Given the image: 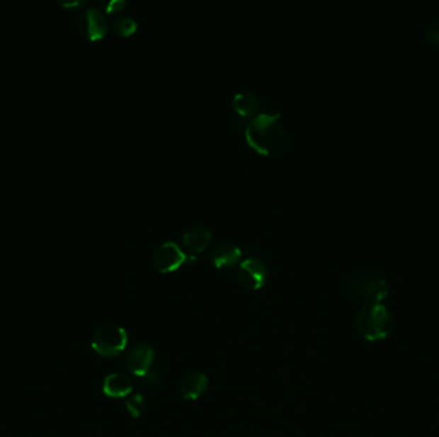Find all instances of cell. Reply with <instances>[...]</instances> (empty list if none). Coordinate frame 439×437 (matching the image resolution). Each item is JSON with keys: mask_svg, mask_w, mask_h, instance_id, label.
<instances>
[{"mask_svg": "<svg viewBox=\"0 0 439 437\" xmlns=\"http://www.w3.org/2000/svg\"><path fill=\"white\" fill-rule=\"evenodd\" d=\"M279 113H260L248 122L246 139L262 156L279 157L288 146V135L280 122Z\"/></svg>", "mask_w": 439, "mask_h": 437, "instance_id": "6da1fadb", "label": "cell"}, {"mask_svg": "<svg viewBox=\"0 0 439 437\" xmlns=\"http://www.w3.org/2000/svg\"><path fill=\"white\" fill-rule=\"evenodd\" d=\"M356 326L365 340L382 342L391 335L394 327V318L383 303H366L358 310Z\"/></svg>", "mask_w": 439, "mask_h": 437, "instance_id": "7a4b0ae2", "label": "cell"}, {"mask_svg": "<svg viewBox=\"0 0 439 437\" xmlns=\"http://www.w3.org/2000/svg\"><path fill=\"white\" fill-rule=\"evenodd\" d=\"M129 336L124 328L117 325H104L98 328L91 339V348L99 356H117L124 351Z\"/></svg>", "mask_w": 439, "mask_h": 437, "instance_id": "3957f363", "label": "cell"}, {"mask_svg": "<svg viewBox=\"0 0 439 437\" xmlns=\"http://www.w3.org/2000/svg\"><path fill=\"white\" fill-rule=\"evenodd\" d=\"M190 260H194V257L183 252L176 243L166 241L156 249L153 255V266L161 274H170Z\"/></svg>", "mask_w": 439, "mask_h": 437, "instance_id": "277c9868", "label": "cell"}, {"mask_svg": "<svg viewBox=\"0 0 439 437\" xmlns=\"http://www.w3.org/2000/svg\"><path fill=\"white\" fill-rule=\"evenodd\" d=\"M355 294L366 303H383L389 294V284L377 274H365L353 282Z\"/></svg>", "mask_w": 439, "mask_h": 437, "instance_id": "5b68a950", "label": "cell"}, {"mask_svg": "<svg viewBox=\"0 0 439 437\" xmlns=\"http://www.w3.org/2000/svg\"><path fill=\"white\" fill-rule=\"evenodd\" d=\"M77 28L80 34L91 41L99 40L108 31V22L103 11L98 8H89L84 11L77 20Z\"/></svg>", "mask_w": 439, "mask_h": 437, "instance_id": "8992f818", "label": "cell"}, {"mask_svg": "<svg viewBox=\"0 0 439 437\" xmlns=\"http://www.w3.org/2000/svg\"><path fill=\"white\" fill-rule=\"evenodd\" d=\"M239 280L249 290H260L268 281V267L258 258H247L239 266Z\"/></svg>", "mask_w": 439, "mask_h": 437, "instance_id": "52a82bcc", "label": "cell"}, {"mask_svg": "<svg viewBox=\"0 0 439 437\" xmlns=\"http://www.w3.org/2000/svg\"><path fill=\"white\" fill-rule=\"evenodd\" d=\"M126 368L135 376L143 377L151 371L154 362V350L148 344H139L131 348L126 356Z\"/></svg>", "mask_w": 439, "mask_h": 437, "instance_id": "ba28073f", "label": "cell"}, {"mask_svg": "<svg viewBox=\"0 0 439 437\" xmlns=\"http://www.w3.org/2000/svg\"><path fill=\"white\" fill-rule=\"evenodd\" d=\"M241 249L230 241H224L215 246L210 255L211 263L219 269H232L241 262Z\"/></svg>", "mask_w": 439, "mask_h": 437, "instance_id": "9c48e42d", "label": "cell"}, {"mask_svg": "<svg viewBox=\"0 0 439 437\" xmlns=\"http://www.w3.org/2000/svg\"><path fill=\"white\" fill-rule=\"evenodd\" d=\"M208 389V378L202 372H193L186 375L178 386L181 397L186 400H197Z\"/></svg>", "mask_w": 439, "mask_h": 437, "instance_id": "30bf717a", "label": "cell"}, {"mask_svg": "<svg viewBox=\"0 0 439 437\" xmlns=\"http://www.w3.org/2000/svg\"><path fill=\"white\" fill-rule=\"evenodd\" d=\"M211 239H212L211 230H208L206 227H202V226H197V227H192V228L186 230L184 236H183L184 245L192 254L203 252L210 244Z\"/></svg>", "mask_w": 439, "mask_h": 437, "instance_id": "8fae6325", "label": "cell"}, {"mask_svg": "<svg viewBox=\"0 0 439 437\" xmlns=\"http://www.w3.org/2000/svg\"><path fill=\"white\" fill-rule=\"evenodd\" d=\"M132 391L130 377L122 373H112L104 378L103 392L110 397H126Z\"/></svg>", "mask_w": 439, "mask_h": 437, "instance_id": "7c38bea8", "label": "cell"}, {"mask_svg": "<svg viewBox=\"0 0 439 437\" xmlns=\"http://www.w3.org/2000/svg\"><path fill=\"white\" fill-rule=\"evenodd\" d=\"M260 99L252 91L241 90L233 98V107L239 116L244 118H253L260 110Z\"/></svg>", "mask_w": 439, "mask_h": 437, "instance_id": "4fadbf2b", "label": "cell"}, {"mask_svg": "<svg viewBox=\"0 0 439 437\" xmlns=\"http://www.w3.org/2000/svg\"><path fill=\"white\" fill-rule=\"evenodd\" d=\"M137 22L131 16H120L113 21V30L121 36H130L137 31Z\"/></svg>", "mask_w": 439, "mask_h": 437, "instance_id": "5bb4252c", "label": "cell"}, {"mask_svg": "<svg viewBox=\"0 0 439 437\" xmlns=\"http://www.w3.org/2000/svg\"><path fill=\"white\" fill-rule=\"evenodd\" d=\"M126 410L131 417L137 418L145 410V399L142 394H134L126 400Z\"/></svg>", "mask_w": 439, "mask_h": 437, "instance_id": "9a60e30c", "label": "cell"}, {"mask_svg": "<svg viewBox=\"0 0 439 437\" xmlns=\"http://www.w3.org/2000/svg\"><path fill=\"white\" fill-rule=\"evenodd\" d=\"M426 36L429 42L439 45V16L433 18L431 22H428L426 28Z\"/></svg>", "mask_w": 439, "mask_h": 437, "instance_id": "2e32d148", "label": "cell"}, {"mask_svg": "<svg viewBox=\"0 0 439 437\" xmlns=\"http://www.w3.org/2000/svg\"><path fill=\"white\" fill-rule=\"evenodd\" d=\"M143 383L149 389H157L159 388V385L162 383V377L158 372L151 369L145 376H143Z\"/></svg>", "mask_w": 439, "mask_h": 437, "instance_id": "e0dca14e", "label": "cell"}, {"mask_svg": "<svg viewBox=\"0 0 439 437\" xmlns=\"http://www.w3.org/2000/svg\"><path fill=\"white\" fill-rule=\"evenodd\" d=\"M102 6L107 13H116V12H121L127 6V3L125 0H108V1H103Z\"/></svg>", "mask_w": 439, "mask_h": 437, "instance_id": "ac0fdd59", "label": "cell"}, {"mask_svg": "<svg viewBox=\"0 0 439 437\" xmlns=\"http://www.w3.org/2000/svg\"><path fill=\"white\" fill-rule=\"evenodd\" d=\"M58 3L61 7L66 8L69 11H77L86 6L85 0H59Z\"/></svg>", "mask_w": 439, "mask_h": 437, "instance_id": "d6986e66", "label": "cell"}]
</instances>
